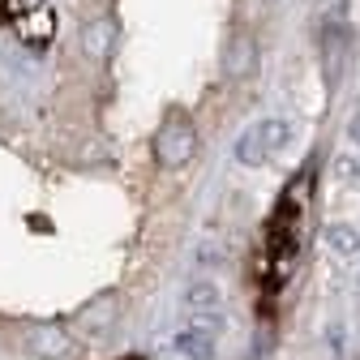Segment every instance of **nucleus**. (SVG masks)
Segmentation results:
<instances>
[{
	"label": "nucleus",
	"instance_id": "nucleus-1",
	"mask_svg": "<svg viewBox=\"0 0 360 360\" xmlns=\"http://www.w3.org/2000/svg\"><path fill=\"white\" fill-rule=\"evenodd\" d=\"M155 155H159L163 167H185L198 155V129H193V120L180 112V108L167 112L159 138H155Z\"/></svg>",
	"mask_w": 360,
	"mask_h": 360
},
{
	"label": "nucleus",
	"instance_id": "nucleus-2",
	"mask_svg": "<svg viewBox=\"0 0 360 360\" xmlns=\"http://www.w3.org/2000/svg\"><path fill=\"white\" fill-rule=\"evenodd\" d=\"M288 120H279V116H270V120H257L253 129H245L240 133V142H236V163L240 167H262L270 155H279L283 146H288Z\"/></svg>",
	"mask_w": 360,
	"mask_h": 360
},
{
	"label": "nucleus",
	"instance_id": "nucleus-3",
	"mask_svg": "<svg viewBox=\"0 0 360 360\" xmlns=\"http://www.w3.org/2000/svg\"><path fill=\"white\" fill-rule=\"evenodd\" d=\"M214 335H219V322L214 318H202L198 326H189L185 335L176 339V347L185 352L189 360H210L214 356Z\"/></svg>",
	"mask_w": 360,
	"mask_h": 360
},
{
	"label": "nucleus",
	"instance_id": "nucleus-4",
	"mask_svg": "<svg viewBox=\"0 0 360 360\" xmlns=\"http://www.w3.org/2000/svg\"><path fill=\"white\" fill-rule=\"evenodd\" d=\"M30 352L43 356V360H69L73 356V343L60 326H34L30 330Z\"/></svg>",
	"mask_w": 360,
	"mask_h": 360
},
{
	"label": "nucleus",
	"instance_id": "nucleus-5",
	"mask_svg": "<svg viewBox=\"0 0 360 360\" xmlns=\"http://www.w3.org/2000/svg\"><path fill=\"white\" fill-rule=\"evenodd\" d=\"M253 69H257V43L249 34H236L228 43V73L232 77H249Z\"/></svg>",
	"mask_w": 360,
	"mask_h": 360
},
{
	"label": "nucleus",
	"instance_id": "nucleus-6",
	"mask_svg": "<svg viewBox=\"0 0 360 360\" xmlns=\"http://www.w3.org/2000/svg\"><path fill=\"white\" fill-rule=\"evenodd\" d=\"M185 300H189V309H193V313H206V318H214V309H219L223 292H219V283H214V279H193V283H189V292H185Z\"/></svg>",
	"mask_w": 360,
	"mask_h": 360
},
{
	"label": "nucleus",
	"instance_id": "nucleus-7",
	"mask_svg": "<svg viewBox=\"0 0 360 360\" xmlns=\"http://www.w3.org/2000/svg\"><path fill=\"white\" fill-rule=\"evenodd\" d=\"M82 48H86V56H108V48H112V26L108 22H90L82 30Z\"/></svg>",
	"mask_w": 360,
	"mask_h": 360
},
{
	"label": "nucleus",
	"instance_id": "nucleus-8",
	"mask_svg": "<svg viewBox=\"0 0 360 360\" xmlns=\"http://www.w3.org/2000/svg\"><path fill=\"white\" fill-rule=\"evenodd\" d=\"M112 318H116V304L112 300H103V309H86L82 313V326H90V330H103V326H112Z\"/></svg>",
	"mask_w": 360,
	"mask_h": 360
},
{
	"label": "nucleus",
	"instance_id": "nucleus-9",
	"mask_svg": "<svg viewBox=\"0 0 360 360\" xmlns=\"http://www.w3.org/2000/svg\"><path fill=\"white\" fill-rule=\"evenodd\" d=\"M330 249H339V253H356V249H360L356 228H330Z\"/></svg>",
	"mask_w": 360,
	"mask_h": 360
},
{
	"label": "nucleus",
	"instance_id": "nucleus-10",
	"mask_svg": "<svg viewBox=\"0 0 360 360\" xmlns=\"http://www.w3.org/2000/svg\"><path fill=\"white\" fill-rule=\"evenodd\" d=\"M335 167H339V172H343L347 180H360V163H356V159H339Z\"/></svg>",
	"mask_w": 360,
	"mask_h": 360
},
{
	"label": "nucleus",
	"instance_id": "nucleus-11",
	"mask_svg": "<svg viewBox=\"0 0 360 360\" xmlns=\"http://www.w3.org/2000/svg\"><path fill=\"white\" fill-rule=\"evenodd\" d=\"M347 138H352V146H360V112H356L352 124H347Z\"/></svg>",
	"mask_w": 360,
	"mask_h": 360
}]
</instances>
